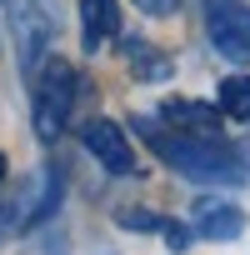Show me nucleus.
<instances>
[{
    "label": "nucleus",
    "instance_id": "15",
    "mask_svg": "<svg viewBox=\"0 0 250 255\" xmlns=\"http://www.w3.org/2000/svg\"><path fill=\"white\" fill-rule=\"evenodd\" d=\"M5 210H10V205H0V235H5V230H15V220H10Z\"/></svg>",
    "mask_w": 250,
    "mask_h": 255
},
{
    "label": "nucleus",
    "instance_id": "13",
    "mask_svg": "<svg viewBox=\"0 0 250 255\" xmlns=\"http://www.w3.org/2000/svg\"><path fill=\"white\" fill-rule=\"evenodd\" d=\"M160 235H165V240H170V250H185V245H190V235H195V230H190V225H180V220H160Z\"/></svg>",
    "mask_w": 250,
    "mask_h": 255
},
{
    "label": "nucleus",
    "instance_id": "9",
    "mask_svg": "<svg viewBox=\"0 0 250 255\" xmlns=\"http://www.w3.org/2000/svg\"><path fill=\"white\" fill-rule=\"evenodd\" d=\"M120 35V0H80V45L95 55Z\"/></svg>",
    "mask_w": 250,
    "mask_h": 255
},
{
    "label": "nucleus",
    "instance_id": "10",
    "mask_svg": "<svg viewBox=\"0 0 250 255\" xmlns=\"http://www.w3.org/2000/svg\"><path fill=\"white\" fill-rule=\"evenodd\" d=\"M125 65H130V75L145 80V85H160V80L175 75V60L165 50H155L150 40H125Z\"/></svg>",
    "mask_w": 250,
    "mask_h": 255
},
{
    "label": "nucleus",
    "instance_id": "2",
    "mask_svg": "<svg viewBox=\"0 0 250 255\" xmlns=\"http://www.w3.org/2000/svg\"><path fill=\"white\" fill-rule=\"evenodd\" d=\"M75 95H80V75L65 55H45L40 70L30 75V125H35V140L55 145L65 135V125L75 115Z\"/></svg>",
    "mask_w": 250,
    "mask_h": 255
},
{
    "label": "nucleus",
    "instance_id": "14",
    "mask_svg": "<svg viewBox=\"0 0 250 255\" xmlns=\"http://www.w3.org/2000/svg\"><path fill=\"white\" fill-rule=\"evenodd\" d=\"M130 5H135V10H145L150 20H165V15H175V10H180V0H130Z\"/></svg>",
    "mask_w": 250,
    "mask_h": 255
},
{
    "label": "nucleus",
    "instance_id": "12",
    "mask_svg": "<svg viewBox=\"0 0 250 255\" xmlns=\"http://www.w3.org/2000/svg\"><path fill=\"white\" fill-rule=\"evenodd\" d=\"M115 225H125V230H160V215H150L140 205H125V210H115Z\"/></svg>",
    "mask_w": 250,
    "mask_h": 255
},
{
    "label": "nucleus",
    "instance_id": "8",
    "mask_svg": "<svg viewBox=\"0 0 250 255\" xmlns=\"http://www.w3.org/2000/svg\"><path fill=\"white\" fill-rule=\"evenodd\" d=\"M60 195H65V170H60V165H45V170L35 175V195H30L25 205H15V210H25V215L15 220V230H35V225H45V220L60 210Z\"/></svg>",
    "mask_w": 250,
    "mask_h": 255
},
{
    "label": "nucleus",
    "instance_id": "1",
    "mask_svg": "<svg viewBox=\"0 0 250 255\" xmlns=\"http://www.w3.org/2000/svg\"><path fill=\"white\" fill-rule=\"evenodd\" d=\"M140 140L185 180L195 185H240L245 180V155L225 140H205V135H185V130H170L160 115H135L130 120Z\"/></svg>",
    "mask_w": 250,
    "mask_h": 255
},
{
    "label": "nucleus",
    "instance_id": "6",
    "mask_svg": "<svg viewBox=\"0 0 250 255\" xmlns=\"http://www.w3.org/2000/svg\"><path fill=\"white\" fill-rule=\"evenodd\" d=\"M170 130H185V135H205V140H220V125H225V115H220V105H205V100H185V95H170V100H160V110H155Z\"/></svg>",
    "mask_w": 250,
    "mask_h": 255
},
{
    "label": "nucleus",
    "instance_id": "4",
    "mask_svg": "<svg viewBox=\"0 0 250 255\" xmlns=\"http://www.w3.org/2000/svg\"><path fill=\"white\" fill-rule=\"evenodd\" d=\"M80 145L95 155V165H100L105 175H140L130 135H125L110 115H90V120L80 125Z\"/></svg>",
    "mask_w": 250,
    "mask_h": 255
},
{
    "label": "nucleus",
    "instance_id": "3",
    "mask_svg": "<svg viewBox=\"0 0 250 255\" xmlns=\"http://www.w3.org/2000/svg\"><path fill=\"white\" fill-rule=\"evenodd\" d=\"M205 5V35L210 50L230 65H250V5L245 0H200Z\"/></svg>",
    "mask_w": 250,
    "mask_h": 255
},
{
    "label": "nucleus",
    "instance_id": "16",
    "mask_svg": "<svg viewBox=\"0 0 250 255\" xmlns=\"http://www.w3.org/2000/svg\"><path fill=\"white\" fill-rule=\"evenodd\" d=\"M5 170H10V160H5V150H0V180H5Z\"/></svg>",
    "mask_w": 250,
    "mask_h": 255
},
{
    "label": "nucleus",
    "instance_id": "11",
    "mask_svg": "<svg viewBox=\"0 0 250 255\" xmlns=\"http://www.w3.org/2000/svg\"><path fill=\"white\" fill-rule=\"evenodd\" d=\"M215 105H220V115H225V120L250 125V75H245V70L225 75V80L215 85Z\"/></svg>",
    "mask_w": 250,
    "mask_h": 255
},
{
    "label": "nucleus",
    "instance_id": "7",
    "mask_svg": "<svg viewBox=\"0 0 250 255\" xmlns=\"http://www.w3.org/2000/svg\"><path fill=\"white\" fill-rule=\"evenodd\" d=\"M190 230L200 240H235L245 230V210L235 200H225V195H200L190 205Z\"/></svg>",
    "mask_w": 250,
    "mask_h": 255
},
{
    "label": "nucleus",
    "instance_id": "5",
    "mask_svg": "<svg viewBox=\"0 0 250 255\" xmlns=\"http://www.w3.org/2000/svg\"><path fill=\"white\" fill-rule=\"evenodd\" d=\"M10 25H15V50H20V70L35 75L45 50H50V10H45V0H10Z\"/></svg>",
    "mask_w": 250,
    "mask_h": 255
}]
</instances>
